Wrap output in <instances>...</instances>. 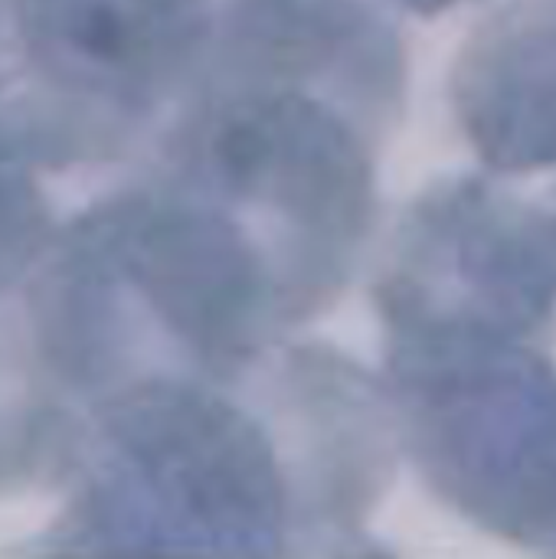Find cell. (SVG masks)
<instances>
[{"mask_svg": "<svg viewBox=\"0 0 556 559\" xmlns=\"http://www.w3.org/2000/svg\"><path fill=\"white\" fill-rule=\"evenodd\" d=\"M400 445L459 514L556 554V367L551 347L478 334L387 337Z\"/></svg>", "mask_w": 556, "mask_h": 559, "instance_id": "6da1fadb", "label": "cell"}, {"mask_svg": "<svg viewBox=\"0 0 556 559\" xmlns=\"http://www.w3.org/2000/svg\"><path fill=\"white\" fill-rule=\"evenodd\" d=\"M377 308L387 337L478 334L551 347L554 210L492 170L429 187L400 223Z\"/></svg>", "mask_w": 556, "mask_h": 559, "instance_id": "7a4b0ae2", "label": "cell"}, {"mask_svg": "<svg viewBox=\"0 0 556 559\" xmlns=\"http://www.w3.org/2000/svg\"><path fill=\"white\" fill-rule=\"evenodd\" d=\"M456 118L485 170L556 183V0H511L462 46Z\"/></svg>", "mask_w": 556, "mask_h": 559, "instance_id": "3957f363", "label": "cell"}, {"mask_svg": "<svg viewBox=\"0 0 556 559\" xmlns=\"http://www.w3.org/2000/svg\"><path fill=\"white\" fill-rule=\"evenodd\" d=\"M387 3L403 7V10L419 13V16H436V13H442V10H449V7H456L462 0H387Z\"/></svg>", "mask_w": 556, "mask_h": 559, "instance_id": "277c9868", "label": "cell"}]
</instances>
